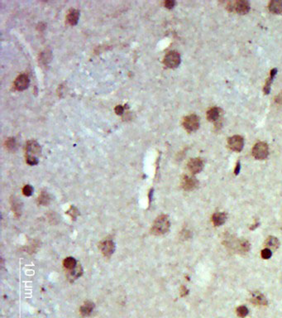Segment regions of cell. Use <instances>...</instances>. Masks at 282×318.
<instances>
[{
	"instance_id": "6",
	"label": "cell",
	"mask_w": 282,
	"mask_h": 318,
	"mask_svg": "<svg viewBox=\"0 0 282 318\" xmlns=\"http://www.w3.org/2000/svg\"><path fill=\"white\" fill-rule=\"evenodd\" d=\"M164 64L169 68H176L180 64V56L178 52L171 51L164 58Z\"/></svg>"
},
{
	"instance_id": "13",
	"label": "cell",
	"mask_w": 282,
	"mask_h": 318,
	"mask_svg": "<svg viewBox=\"0 0 282 318\" xmlns=\"http://www.w3.org/2000/svg\"><path fill=\"white\" fill-rule=\"evenodd\" d=\"M79 18V11L77 9H71L69 11L67 15V22L72 26H75L77 24Z\"/></svg>"
},
{
	"instance_id": "3",
	"label": "cell",
	"mask_w": 282,
	"mask_h": 318,
	"mask_svg": "<svg viewBox=\"0 0 282 318\" xmlns=\"http://www.w3.org/2000/svg\"><path fill=\"white\" fill-rule=\"evenodd\" d=\"M229 9L230 11H234L238 14H246L250 10L249 2L245 0H239L229 4Z\"/></svg>"
},
{
	"instance_id": "19",
	"label": "cell",
	"mask_w": 282,
	"mask_h": 318,
	"mask_svg": "<svg viewBox=\"0 0 282 318\" xmlns=\"http://www.w3.org/2000/svg\"><path fill=\"white\" fill-rule=\"evenodd\" d=\"M63 264H64L65 268L71 271L77 267V262L75 260V258H74L73 257H68L65 258Z\"/></svg>"
},
{
	"instance_id": "7",
	"label": "cell",
	"mask_w": 282,
	"mask_h": 318,
	"mask_svg": "<svg viewBox=\"0 0 282 318\" xmlns=\"http://www.w3.org/2000/svg\"><path fill=\"white\" fill-rule=\"evenodd\" d=\"M99 249L105 257H110L115 250V244L111 239H105L99 244Z\"/></svg>"
},
{
	"instance_id": "30",
	"label": "cell",
	"mask_w": 282,
	"mask_h": 318,
	"mask_svg": "<svg viewBox=\"0 0 282 318\" xmlns=\"http://www.w3.org/2000/svg\"><path fill=\"white\" fill-rule=\"evenodd\" d=\"M123 110H124V109H123V107H122V105H118V106H116V108H115V113H116L117 115H122V114L123 113Z\"/></svg>"
},
{
	"instance_id": "10",
	"label": "cell",
	"mask_w": 282,
	"mask_h": 318,
	"mask_svg": "<svg viewBox=\"0 0 282 318\" xmlns=\"http://www.w3.org/2000/svg\"><path fill=\"white\" fill-rule=\"evenodd\" d=\"M29 84H30V80H29L28 76L27 75L22 74V75H20L19 76H18V78L16 79L14 82V86L16 89H18L19 91H22V90H25L26 89H27Z\"/></svg>"
},
{
	"instance_id": "28",
	"label": "cell",
	"mask_w": 282,
	"mask_h": 318,
	"mask_svg": "<svg viewBox=\"0 0 282 318\" xmlns=\"http://www.w3.org/2000/svg\"><path fill=\"white\" fill-rule=\"evenodd\" d=\"M175 4V1H171V0H167V1H165V7L169 8V9H171V8H172V7H174Z\"/></svg>"
},
{
	"instance_id": "1",
	"label": "cell",
	"mask_w": 282,
	"mask_h": 318,
	"mask_svg": "<svg viewBox=\"0 0 282 318\" xmlns=\"http://www.w3.org/2000/svg\"><path fill=\"white\" fill-rule=\"evenodd\" d=\"M41 153V147L37 142L32 140L27 143L26 146V159L27 162L31 166H34L38 163L37 157Z\"/></svg>"
},
{
	"instance_id": "21",
	"label": "cell",
	"mask_w": 282,
	"mask_h": 318,
	"mask_svg": "<svg viewBox=\"0 0 282 318\" xmlns=\"http://www.w3.org/2000/svg\"><path fill=\"white\" fill-rule=\"evenodd\" d=\"M276 71H277L276 69H272V71H271V77H270V79H267V81L266 83V86L264 87V92L266 94H269V92H270V87H271L270 86H271L272 80H273L274 76L276 74Z\"/></svg>"
},
{
	"instance_id": "22",
	"label": "cell",
	"mask_w": 282,
	"mask_h": 318,
	"mask_svg": "<svg viewBox=\"0 0 282 318\" xmlns=\"http://www.w3.org/2000/svg\"><path fill=\"white\" fill-rule=\"evenodd\" d=\"M83 270L82 268L79 266V267H76L75 269H73L71 271H70V278H73V279H77L79 277H80L81 274H82Z\"/></svg>"
},
{
	"instance_id": "25",
	"label": "cell",
	"mask_w": 282,
	"mask_h": 318,
	"mask_svg": "<svg viewBox=\"0 0 282 318\" xmlns=\"http://www.w3.org/2000/svg\"><path fill=\"white\" fill-rule=\"evenodd\" d=\"M67 214H70V215L71 216V218L75 219L78 216L79 214V211L77 210V208H75V206H71L70 209L67 211Z\"/></svg>"
},
{
	"instance_id": "8",
	"label": "cell",
	"mask_w": 282,
	"mask_h": 318,
	"mask_svg": "<svg viewBox=\"0 0 282 318\" xmlns=\"http://www.w3.org/2000/svg\"><path fill=\"white\" fill-rule=\"evenodd\" d=\"M228 144H229V147L232 151L241 152L243 150V146H244V141H243V139L241 136H232V137L229 139Z\"/></svg>"
},
{
	"instance_id": "12",
	"label": "cell",
	"mask_w": 282,
	"mask_h": 318,
	"mask_svg": "<svg viewBox=\"0 0 282 318\" xmlns=\"http://www.w3.org/2000/svg\"><path fill=\"white\" fill-rule=\"evenodd\" d=\"M94 309V303L92 302H86L80 307L79 311L83 317H89Z\"/></svg>"
},
{
	"instance_id": "16",
	"label": "cell",
	"mask_w": 282,
	"mask_h": 318,
	"mask_svg": "<svg viewBox=\"0 0 282 318\" xmlns=\"http://www.w3.org/2000/svg\"><path fill=\"white\" fill-rule=\"evenodd\" d=\"M219 117H220V109L218 108H211L207 112V118L209 121H217Z\"/></svg>"
},
{
	"instance_id": "23",
	"label": "cell",
	"mask_w": 282,
	"mask_h": 318,
	"mask_svg": "<svg viewBox=\"0 0 282 318\" xmlns=\"http://www.w3.org/2000/svg\"><path fill=\"white\" fill-rule=\"evenodd\" d=\"M237 314L240 317H245L248 314V309L245 306H241L237 308Z\"/></svg>"
},
{
	"instance_id": "29",
	"label": "cell",
	"mask_w": 282,
	"mask_h": 318,
	"mask_svg": "<svg viewBox=\"0 0 282 318\" xmlns=\"http://www.w3.org/2000/svg\"><path fill=\"white\" fill-rule=\"evenodd\" d=\"M13 210L15 213H19L20 214L21 209H20V206H19V204L17 203V202H13Z\"/></svg>"
},
{
	"instance_id": "9",
	"label": "cell",
	"mask_w": 282,
	"mask_h": 318,
	"mask_svg": "<svg viewBox=\"0 0 282 318\" xmlns=\"http://www.w3.org/2000/svg\"><path fill=\"white\" fill-rule=\"evenodd\" d=\"M203 168H204V162L201 158H199V157L192 158L188 162V168H189L190 172H192L193 174H196V173L201 172Z\"/></svg>"
},
{
	"instance_id": "11",
	"label": "cell",
	"mask_w": 282,
	"mask_h": 318,
	"mask_svg": "<svg viewBox=\"0 0 282 318\" xmlns=\"http://www.w3.org/2000/svg\"><path fill=\"white\" fill-rule=\"evenodd\" d=\"M198 186L196 178L191 176H185L182 179V186L186 191H192Z\"/></svg>"
},
{
	"instance_id": "31",
	"label": "cell",
	"mask_w": 282,
	"mask_h": 318,
	"mask_svg": "<svg viewBox=\"0 0 282 318\" xmlns=\"http://www.w3.org/2000/svg\"><path fill=\"white\" fill-rule=\"evenodd\" d=\"M240 168H241V163H240V162L238 161L237 162V165H236L235 170H234V173H235L236 175H237V174L239 173Z\"/></svg>"
},
{
	"instance_id": "17",
	"label": "cell",
	"mask_w": 282,
	"mask_h": 318,
	"mask_svg": "<svg viewBox=\"0 0 282 318\" xmlns=\"http://www.w3.org/2000/svg\"><path fill=\"white\" fill-rule=\"evenodd\" d=\"M265 245L269 249H276L280 245V241L277 238H275L274 236H270L265 241Z\"/></svg>"
},
{
	"instance_id": "4",
	"label": "cell",
	"mask_w": 282,
	"mask_h": 318,
	"mask_svg": "<svg viewBox=\"0 0 282 318\" xmlns=\"http://www.w3.org/2000/svg\"><path fill=\"white\" fill-rule=\"evenodd\" d=\"M269 153L268 145L264 142H259L254 145L252 148V155L256 159L263 160L266 158Z\"/></svg>"
},
{
	"instance_id": "14",
	"label": "cell",
	"mask_w": 282,
	"mask_h": 318,
	"mask_svg": "<svg viewBox=\"0 0 282 318\" xmlns=\"http://www.w3.org/2000/svg\"><path fill=\"white\" fill-rule=\"evenodd\" d=\"M269 10L275 14H282V2L273 0L269 4Z\"/></svg>"
},
{
	"instance_id": "26",
	"label": "cell",
	"mask_w": 282,
	"mask_h": 318,
	"mask_svg": "<svg viewBox=\"0 0 282 318\" xmlns=\"http://www.w3.org/2000/svg\"><path fill=\"white\" fill-rule=\"evenodd\" d=\"M261 257L263 258L264 259H268V258H270L272 257V251H271V249H264L263 250L261 251Z\"/></svg>"
},
{
	"instance_id": "2",
	"label": "cell",
	"mask_w": 282,
	"mask_h": 318,
	"mask_svg": "<svg viewBox=\"0 0 282 318\" xmlns=\"http://www.w3.org/2000/svg\"><path fill=\"white\" fill-rule=\"evenodd\" d=\"M171 226L169 217L165 214H161L158 216L154 221L151 228V233L157 235H161L167 232Z\"/></svg>"
},
{
	"instance_id": "15",
	"label": "cell",
	"mask_w": 282,
	"mask_h": 318,
	"mask_svg": "<svg viewBox=\"0 0 282 318\" xmlns=\"http://www.w3.org/2000/svg\"><path fill=\"white\" fill-rule=\"evenodd\" d=\"M226 220H227V215L223 212L215 213L212 217V220H213V223L215 226H220V225H223Z\"/></svg>"
},
{
	"instance_id": "27",
	"label": "cell",
	"mask_w": 282,
	"mask_h": 318,
	"mask_svg": "<svg viewBox=\"0 0 282 318\" xmlns=\"http://www.w3.org/2000/svg\"><path fill=\"white\" fill-rule=\"evenodd\" d=\"M15 146H16V142H15L14 139H8L6 141V147H7V149L12 150L14 148Z\"/></svg>"
},
{
	"instance_id": "5",
	"label": "cell",
	"mask_w": 282,
	"mask_h": 318,
	"mask_svg": "<svg viewBox=\"0 0 282 318\" xmlns=\"http://www.w3.org/2000/svg\"><path fill=\"white\" fill-rule=\"evenodd\" d=\"M183 126L188 132L196 131L200 128V118L195 115H189L184 118Z\"/></svg>"
},
{
	"instance_id": "20",
	"label": "cell",
	"mask_w": 282,
	"mask_h": 318,
	"mask_svg": "<svg viewBox=\"0 0 282 318\" xmlns=\"http://www.w3.org/2000/svg\"><path fill=\"white\" fill-rule=\"evenodd\" d=\"M50 198L49 197V195L47 194V192L45 191H42L41 193V195L39 196V198H38V203L40 205H42V206H47L48 204L50 203Z\"/></svg>"
},
{
	"instance_id": "24",
	"label": "cell",
	"mask_w": 282,
	"mask_h": 318,
	"mask_svg": "<svg viewBox=\"0 0 282 318\" xmlns=\"http://www.w3.org/2000/svg\"><path fill=\"white\" fill-rule=\"evenodd\" d=\"M32 192H33V188H32V186H30V185H26V186L23 187V189H22V193H23V195L26 196V197H30V196H32Z\"/></svg>"
},
{
	"instance_id": "18",
	"label": "cell",
	"mask_w": 282,
	"mask_h": 318,
	"mask_svg": "<svg viewBox=\"0 0 282 318\" xmlns=\"http://www.w3.org/2000/svg\"><path fill=\"white\" fill-rule=\"evenodd\" d=\"M252 302L254 304L257 305H266L267 301L266 299V297L260 293H255L252 296Z\"/></svg>"
}]
</instances>
